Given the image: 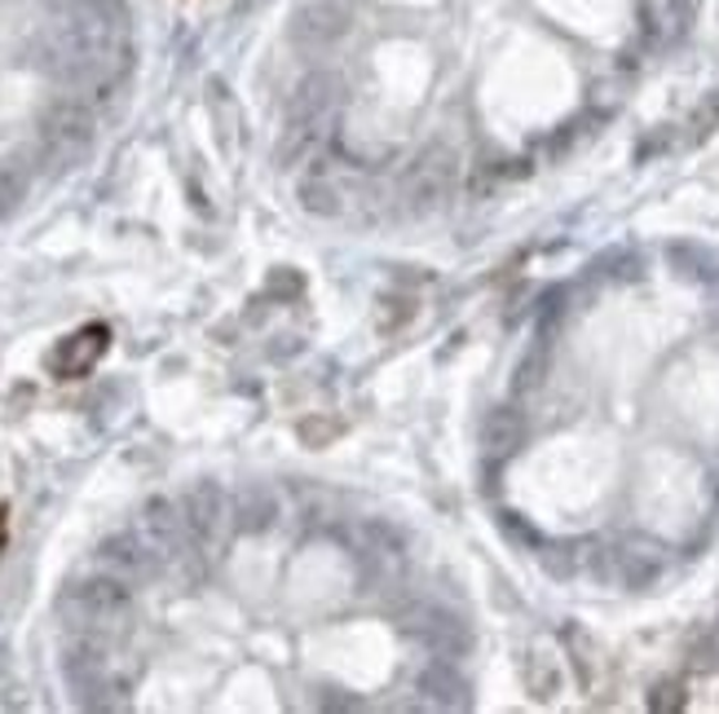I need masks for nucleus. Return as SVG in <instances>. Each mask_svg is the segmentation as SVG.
I'll return each mask as SVG.
<instances>
[{
  "label": "nucleus",
  "mask_w": 719,
  "mask_h": 714,
  "mask_svg": "<svg viewBox=\"0 0 719 714\" xmlns=\"http://www.w3.org/2000/svg\"><path fill=\"white\" fill-rule=\"evenodd\" d=\"M35 133H40L35 159L44 164V172H62L80 155H88V146L97 137V111L84 97H53L40 106Z\"/></svg>",
  "instance_id": "2"
},
{
  "label": "nucleus",
  "mask_w": 719,
  "mask_h": 714,
  "mask_svg": "<svg viewBox=\"0 0 719 714\" xmlns=\"http://www.w3.org/2000/svg\"><path fill=\"white\" fill-rule=\"evenodd\" d=\"M106 349H111V332L97 323V327H84V332L58 340V349L49 354V366H53L58 379H80V375H88L97 366V357Z\"/></svg>",
  "instance_id": "7"
},
{
  "label": "nucleus",
  "mask_w": 719,
  "mask_h": 714,
  "mask_svg": "<svg viewBox=\"0 0 719 714\" xmlns=\"http://www.w3.org/2000/svg\"><path fill=\"white\" fill-rule=\"evenodd\" d=\"M716 128H719V88H716V93H707V97L698 102V111H694V119H689L694 141H707Z\"/></svg>",
  "instance_id": "20"
},
{
  "label": "nucleus",
  "mask_w": 719,
  "mask_h": 714,
  "mask_svg": "<svg viewBox=\"0 0 719 714\" xmlns=\"http://www.w3.org/2000/svg\"><path fill=\"white\" fill-rule=\"evenodd\" d=\"M406 631L437 658H459L472 644V631L459 618H450L446 609H437V605H415L406 613Z\"/></svg>",
  "instance_id": "6"
},
{
  "label": "nucleus",
  "mask_w": 719,
  "mask_h": 714,
  "mask_svg": "<svg viewBox=\"0 0 719 714\" xmlns=\"http://www.w3.org/2000/svg\"><path fill=\"white\" fill-rule=\"evenodd\" d=\"M419 693H428L437 706H450V711H463L468 706V680L455 671V662L450 658H437V662H428L424 671H419Z\"/></svg>",
  "instance_id": "14"
},
{
  "label": "nucleus",
  "mask_w": 719,
  "mask_h": 714,
  "mask_svg": "<svg viewBox=\"0 0 719 714\" xmlns=\"http://www.w3.org/2000/svg\"><path fill=\"white\" fill-rule=\"evenodd\" d=\"M336 432H341V419H332V414H310V419L301 423V441H305V445H314V450L332 445V441H336Z\"/></svg>",
  "instance_id": "18"
},
{
  "label": "nucleus",
  "mask_w": 719,
  "mask_h": 714,
  "mask_svg": "<svg viewBox=\"0 0 719 714\" xmlns=\"http://www.w3.org/2000/svg\"><path fill=\"white\" fill-rule=\"evenodd\" d=\"M481 441H486V454L490 459H508V454H517L521 450V441H525V423H521V414L517 410H490L486 414V423H481Z\"/></svg>",
  "instance_id": "16"
},
{
  "label": "nucleus",
  "mask_w": 719,
  "mask_h": 714,
  "mask_svg": "<svg viewBox=\"0 0 719 714\" xmlns=\"http://www.w3.org/2000/svg\"><path fill=\"white\" fill-rule=\"evenodd\" d=\"M31 190V155L13 150L0 159V217H9Z\"/></svg>",
  "instance_id": "17"
},
{
  "label": "nucleus",
  "mask_w": 719,
  "mask_h": 714,
  "mask_svg": "<svg viewBox=\"0 0 719 714\" xmlns=\"http://www.w3.org/2000/svg\"><path fill=\"white\" fill-rule=\"evenodd\" d=\"M663 569V556L654 543L645 538H627V543H614L609 547V582H623V587H649Z\"/></svg>",
  "instance_id": "8"
},
{
  "label": "nucleus",
  "mask_w": 719,
  "mask_h": 714,
  "mask_svg": "<svg viewBox=\"0 0 719 714\" xmlns=\"http://www.w3.org/2000/svg\"><path fill=\"white\" fill-rule=\"evenodd\" d=\"M689 706V697H685V684H676V680H663V684H654V693H649V711L658 714H676Z\"/></svg>",
  "instance_id": "21"
},
{
  "label": "nucleus",
  "mask_w": 719,
  "mask_h": 714,
  "mask_svg": "<svg viewBox=\"0 0 719 714\" xmlns=\"http://www.w3.org/2000/svg\"><path fill=\"white\" fill-rule=\"evenodd\" d=\"M181 516L190 525V538L199 543V552L217 556V547L226 543V529L235 525L230 521V498L217 481H195L186 494H181Z\"/></svg>",
  "instance_id": "4"
},
{
  "label": "nucleus",
  "mask_w": 719,
  "mask_h": 714,
  "mask_svg": "<svg viewBox=\"0 0 719 714\" xmlns=\"http://www.w3.org/2000/svg\"><path fill=\"white\" fill-rule=\"evenodd\" d=\"M93 560H97L102 574H111V578H119V582H128V587L155 578L159 565H164L159 552L146 543V534L137 538V534H128V529H124V534H106V538L97 543Z\"/></svg>",
  "instance_id": "5"
},
{
  "label": "nucleus",
  "mask_w": 719,
  "mask_h": 714,
  "mask_svg": "<svg viewBox=\"0 0 719 714\" xmlns=\"http://www.w3.org/2000/svg\"><path fill=\"white\" fill-rule=\"evenodd\" d=\"M345 27H350V9L341 0H310L296 13V35L305 44H332V40H341Z\"/></svg>",
  "instance_id": "10"
},
{
  "label": "nucleus",
  "mask_w": 719,
  "mask_h": 714,
  "mask_svg": "<svg viewBox=\"0 0 719 714\" xmlns=\"http://www.w3.org/2000/svg\"><path fill=\"white\" fill-rule=\"evenodd\" d=\"M296 199H301V208L310 217H323V221H332V217L345 212V186L327 168H310L301 177V186H296Z\"/></svg>",
  "instance_id": "11"
},
{
  "label": "nucleus",
  "mask_w": 719,
  "mask_h": 714,
  "mask_svg": "<svg viewBox=\"0 0 719 714\" xmlns=\"http://www.w3.org/2000/svg\"><path fill=\"white\" fill-rule=\"evenodd\" d=\"M58 613L66 622V631H88V636H102V640H115L128 631L133 622V587L111 578V574H93V578H75L62 600H58Z\"/></svg>",
  "instance_id": "1"
},
{
  "label": "nucleus",
  "mask_w": 719,
  "mask_h": 714,
  "mask_svg": "<svg viewBox=\"0 0 719 714\" xmlns=\"http://www.w3.org/2000/svg\"><path fill=\"white\" fill-rule=\"evenodd\" d=\"M332 93H336V80H332L327 71H310V75L296 84L292 102H288V124L319 128V124H323V115L332 111Z\"/></svg>",
  "instance_id": "9"
},
{
  "label": "nucleus",
  "mask_w": 719,
  "mask_h": 714,
  "mask_svg": "<svg viewBox=\"0 0 719 714\" xmlns=\"http://www.w3.org/2000/svg\"><path fill=\"white\" fill-rule=\"evenodd\" d=\"M561 644H565V653H570V666H574L583 693H596V689H601V671H605V653H601V644H596L583 627H574V622L561 631Z\"/></svg>",
  "instance_id": "13"
},
{
  "label": "nucleus",
  "mask_w": 719,
  "mask_h": 714,
  "mask_svg": "<svg viewBox=\"0 0 719 714\" xmlns=\"http://www.w3.org/2000/svg\"><path fill=\"white\" fill-rule=\"evenodd\" d=\"M305 292V279L296 270H274L270 274V301H292Z\"/></svg>",
  "instance_id": "23"
},
{
  "label": "nucleus",
  "mask_w": 719,
  "mask_h": 714,
  "mask_svg": "<svg viewBox=\"0 0 719 714\" xmlns=\"http://www.w3.org/2000/svg\"><path fill=\"white\" fill-rule=\"evenodd\" d=\"M574 547H579V543H552V547H543V552H539L543 569L556 574V578L574 574V569H579V552H574Z\"/></svg>",
  "instance_id": "19"
},
{
  "label": "nucleus",
  "mask_w": 719,
  "mask_h": 714,
  "mask_svg": "<svg viewBox=\"0 0 719 714\" xmlns=\"http://www.w3.org/2000/svg\"><path fill=\"white\" fill-rule=\"evenodd\" d=\"M543 370H548V357H543V354H530V357H525V361L517 366V392H521V397L539 392V388H543V379H548Z\"/></svg>",
  "instance_id": "22"
},
{
  "label": "nucleus",
  "mask_w": 719,
  "mask_h": 714,
  "mask_svg": "<svg viewBox=\"0 0 719 714\" xmlns=\"http://www.w3.org/2000/svg\"><path fill=\"white\" fill-rule=\"evenodd\" d=\"M521 680H525V693H530V697L552 702V697L565 689L561 658L548 653V649H530V653H525V666H521Z\"/></svg>",
  "instance_id": "15"
},
{
  "label": "nucleus",
  "mask_w": 719,
  "mask_h": 714,
  "mask_svg": "<svg viewBox=\"0 0 719 714\" xmlns=\"http://www.w3.org/2000/svg\"><path fill=\"white\" fill-rule=\"evenodd\" d=\"M274 516H279V503L265 485H248L230 498V521L239 534H265L274 525Z\"/></svg>",
  "instance_id": "12"
},
{
  "label": "nucleus",
  "mask_w": 719,
  "mask_h": 714,
  "mask_svg": "<svg viewBox=\"0 0 719 714\" xmlns=\"http://www.w3.org/2000/svg\"><path fill=\"white\" fill-rule=\"evenodd\" d=\"M455 186H459V164H455V155H450L446 146L419 150V155L406 164V172H402V199H406L410 212H433V208H441V203L450 199Z\"/></svg>",
  "instance_id": "3"
}]
</instances>
